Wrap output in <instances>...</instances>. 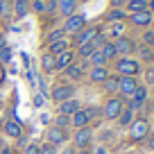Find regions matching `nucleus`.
<instances>
[{
  "label": "nucleus",
  "mask_w": 154,
  "mask_h": 154,
  "mask_svg": "<svg viewBox=\"0 0 154 154\" xmlns=\"http://www.w3.org/2000/svg\"><path fill=\"white\" fill-rule=\"evenodd\" d=\"M116 70L120 77H136L140 70V63L138 59H131V57H120L118 63H116Z\"/></svg>",
  "instance_id": "nucleus-1"
},
{
  "label": "nucleus",
  "mask_w": 154,
  "mask_h": 154,
  "mask_svg": "<svg viewBox=\"0 0 154 154\" xmlns=\"http://www.w3.org/2000/svg\"><path fill=\"white\" fill-rule=\"evenodd\" d=\"M86 27V16L84 14H72V16H68L66 18V23H63V29H66V34L70 32V34H77L79 29H84Z\"/></svg>",
  "instance_id": "nucleus-2"
},
{
  "label": "nucleus",
  "mask_w": 154,
  "mask_h": 154,
  "mask_svg": "<svg viewBox=\"0 0 154 154\" xmlns=\"http://www.w3.org/2000/svg\"><path fill=\"white\" fill-rule=\"evenodd\" d=\"M122 109H125V102H122L118 95H113V97H109L106 104H104V116L109 118V120H116V118L120 116Z\"/></svg>",
  "instance_id": "nucleus-3"
},
{
  "label": "nucleus",
  "mask_w": 154,
  "mask_h": 154,
  "mask_svg": "<svg viewBox=\"0 0 154 154\" xmlns=\"http://www.w3.org/2000/svg\"><path fill=\"white\" fill-rule=\"evenodd\" d=\"M147 134H149V125H147V120H143V118H138V120H134L129 125V138L140 140V138H147Z\"/></svg>",
  "instance_id": "nucleus-4"
},
{
  "label": "nucleus",
  "mask_w": 154,
  "mask_h": 154,
  "mask_svg": "<svg viewBox=\"0 0 154 154\" xmlns=\"http://www.w3.org/2000/svg\"><path fill=\"white\" fill-rule=\"evenodd\" d=\"M72 95H75V86H72V84H57V86L52 88V100L59 102V104L70 100Z\"/></svg>",
  "instance_id": "nucleus-5"
},
{
  "label": "nucleus",
  "mask_w": 154,
  "mask_h": 154,
  "mask_svg": "<svg viewBox=\"0 0 154 154\" xmlns=\"http://www.w3.org/2000/svg\"><path fill=\"white\" fill-rule=\"evenodd\" d=\"M113 45H116V52L120 54V57H129V54L136 50V43L131 41L129 36H118L113 41Z\"/></svg>",
  "instance_id": "nucleus-6"
},
{
  "label": "nucleus",
  "mask_w": 154,
  "mask_h": 154,
  "mask_svg": "<svg viewBox=\"0 0 154 154\" xmlns=\"http://www.w3.org/2000/svg\"><path fill=\"white\" fill-rule=\"evenodd\" d=\"M100 32H102V27H97V25H93V27H84V29H79V32L75 34V43H77V45L91 43V41H93Z\"/></svg>",
  "instance_id": "nucleus-7"
},
{
  "label": "nucleus",
  "mask_w": 154,
  "mask_h": 154,
  "mask_svg": "<svg viewBox=\"0 0 154 154\" xmlns=\"http://www.w3.org/2000/svg\"><path fill=\"white\" fill-rule=\"evenodd\" d=\"M138 86V79L136 77H118V93L120 95H131Z\"/></svg>",
  "instance_id": "nucleus-8"
},
{
  "label": "nucleus",
  "mask_w": 154,
  "mask_h": 154,
  "mask_svg": "<svg viewBox=\"0 0 154 154\" xmlns=\"http://www.w3.org/2000/svg\"><path fill=\"white\" fill-rule=\"evenodd\" d=\"M66 138H68V134H66V129H61V127H50L48 134H45L48 145H59V143H63Z\"/></svg>",
  "instance_id": "nucleus-9"
},
{
  "label": "nucleus",
  "mask_w": 154,
  "mask_h": 154,
  "mask_svg": "<svg viewBox=\"0 0 154 154\" xmlns=\"http://www.w3.org/2000/svg\"><path fill=\"white\" fill-rule=\"evenodd\" d=\"M145 100H147V88L145 86H136V91L131 93V102H129V109H140V106L145 104Z\"/></svg>",
  "instance_id": "nucleus-10"
},
{
  "label": "nucleus",
  "mask_w": 154,
  "mask_h": 154,
  "mask_svg": "<svg viewBox=\"0 0 154 154\" xmlns=\"http://www.w3.org/2000/svg\"><path fill=\"white\" fill-rule=\"evenodd\" d=\"M131 23L136 25V27H147V25H152V14H149L147 9L143 11H134V14H129Z\"/></svg>",
  "instance_id": "nucleus-11"
},
{
  "label": "nucleus",
  "mask_w": 154,
  "mask_h": 154,
  "mask_svg": "<svg viewBox=\"0 0 154 154\" xmlns=\"http://www.w3.org/2000/svg\"><path fill=\"white\" fill-rule=\"evenodd\" d=\"M54 63H57V70L59 68H68L70 63H75V52L72 50H66V52H59V54H54Z\"/></svg>",
  "instance_id": "nucleus-12"
},
{
  "label": "nucleus",
  "mask_w": 154,
  "mask_h": 154,
  "mask_svg": "<svg viewBox=\"0 0 154 154\" xmlns=\"http://www.w3.org/2000/svg\"><path fill=\"white\" fill-rule=\"evenodd\" d=\"M91 138H93V131L88 129V127H82V129H77V134H75V147H86L88 143H91Z\"/></svg>",
  "instance_id": "nucleus-13"
},
{
  "label": "nucleus",
  "mask_w": 154,
  "mask_h": 154,
  "mask_svg": "<svg viewBox=\"0 0 154 154\" xmlns=\"http://www.w3.org/2000/svg\"><path fill=\"white\" fill-rule=\"evenodd\" d=\"M109 77V68L106 66H93L91 72H88V79L95 84H104V79Z\"/></svg>",
  "instance_id": "nucleus-14"
},
{
  "label": "nucleus",
  "mask_w": 154,
  "mask_h": 154,
  "mask_svg": "<svg viewBox=\"0 0 154 154\" xmlns=\"http://www.w3.org/2000/svg\"><path fill=\"white\" fill-rule=\"evenodd\" d=\"M88 120H91V116H88V111H86V109H79V111H75V113L70 116V125H75L77 129L86 127V125H88Z\"/></svg>",
  "instance_id": "nucleus-15"
},
{
  "label": "nucleus",
  "mask_w": 154,
  "mask_h": 154,
  "mask_svg": "<svg viewBox=\"0 0 154 154\" xmlns=\"http://www.w3.org/2000/svg\"><path fill=\"white\" fill-rule=\"evenodd\" d=\"M88 66V61H82V63H70L68 68H63L66 70V77L68 79H79V77L84 75V68Z\"/></svg>",
  "instance_id": "nucleus-16"
},
{
  "label": "nucleus",
  "mask_w": 154,
  "mask_h": 154,
  "mask_svg": "<svg viewBox=\"0 0 154 154\" xmlns=\"http://www.w3.org/2000/svg\"><path fill=\"white\" fill-rule=\"evenodd\" d=\"M82 106H79V102L75 100V97H70V100H66V102H61L59 104V113L61 116H72L75 111H79Z\"/></svg>",
  "instance_id": "nucleus-17"
},
{
  "label": "nucleus",
  "mask_w": 154,
  "mask_h": 154,
  "mask_svg": "<svg viewBox=\"0 0 154 154\" xmlns=\"http://www.w3.org/2000/svg\"><path fill=\"white\" fill-rule=\"evenodd\" d=\"M5 134L11 136V138H20L23 136V127H20L18 120H7L5 122Z\"/></svg>",
  "instance_id": "nucleus-18"
},
{
  "label": "nucleus",
  "mask_w": 154,
  "mask_h": 154,
  "mask_svg": "<svg viewBox=\"0 0 154 154\" xmlns=\"http://www.w3.org/2000/svg\"><path fill=\"white\" fill-rule=\"evenodd\" d=\"M57 5H59V11H61L63 16H72L77 9V0H57Z\"/></svg>",
  "instance_id": "nucleus-19"
},
{
  "label": "nucleus",
  "mask_w": 154,
  "mask_h": 154,
  "mask_svg": "<svg viewBox=\"0 0 154 154\" xmlns=\"http://www.w3.org/2000/svg\"><path fill=\"white\" fill-rule=\"evenodd\" d=\"M66 50H70V41H68V38H61V41L48 43V52L50 54H59V52H66Z\"/></svg>",
  "instance_id": "nucleus-20"
},
{
  "label": "nucleus",
  "mask_w": 154,
  "mask_h": 154,
  "mask_svg": "<svg viewBox=\"0 0 154 154\" xmlns=\"http://www.w3.org/2000/svg\"><path fill=\"white\" fill-rule=\"evenodd\" d=\"M41 70H43V72H54V70H57V63H54V54L45 52L43 57H41Z\"/></svg>",
  "instance_id": "nucleus-21"
},
{
  "label": "nucleus",
  "mask_w": 154,
  "mask_h": 154,
  "mask_svg": "<svg viewBox=\"0 0 154 154\" xmlns=\"http://www.w3.org/2000/svg\"><path fill=\"white\" fill-rule=\"evenodd\" d=\"M125 18H127V11L120 7H111L109 14H106V20H111V23H122Z\"/></svg>",
  "instance_id": "nucleus-22"
},
{
  "label": "nucleus",
  "mask_w": 154,
  "mask_h": 154,
  "mask_svg": "<svg viewBox=\"0 0 154 154\" xmlns=\"http://www.w3.org/2000/svg\"><path fill=\"white\" fill-rule=\"evenodd\" d=\"M116 120L120 122V127H129L131 122L136 120V118H134V109H122V111H120V116H118Z\"/></svg>",
  "instance_id": "nucleus-23"
},
{
  "label": "nucleus",
  "mask_w": 154,
  "mask_h": 154,
  "mask_svg": "<svg viewBox=\"0 0 154 154\" xmlns=\"http://www.w3.org/2000/svg\"><path fill=\"white\" fill-rule=\"evenodd\" d=\"M29 11V0H16L14 2V14L16 18H25Z\"/></svg>",
  "instance_id": "nucleus-24"
},
{
  "label": "nucleus",
  "mask_w": 154,
  "mask_h": 154,
  "mask_svg": "<svg viewBox=\"0 0 154 154\" xmlns=\"http://www.w3.org/2000/svg\"><path fill=\"white\" fill-rule=\"evenodd\" d=\"M127 11L129 14H134V11H143V9H147V0H127Z\"/></svg>",
  "instance_id": "nucleus-25"
},
{
  "label": "nucleus",
  "mask_w": 154,
  "mask_h": 154,
  "mask_svg": "<svg viewBox=\"0 0 154 154\" xmlns=\"http://www.w3.org/2000/svg\"><path fill=\"white\" fill-rule=\"evenodd\" d=\"M100 50H102V54H104V59H106V61H109V59H116V57H118V52H116V45H113V41H104Z\"/></svg>",
  "instance_id": "nucleus-26"
},
{
  "label": "nucleus",
  "mask_w": 154,
  "mask_h": 154,
  "mask_svg": "<svg viewBox=\"0 0 154 154\" xmlns=\"http://www.w3.org/2000/svg\"><path fill=\"white\" fill-rule=\"evenodd\" d=\"M88 66H106V59L104 54H102V50H93V54L88 57Z\"/></svg>",
  "instance_id": "nucleus-27"
},
{
  "label": "nucleus",
  "mask_w": 154,
  "mask_h": 154,
  "mask_svg": "<svg viewBox=\"0 0 154 154\" xmlns=\"http://www.w3.org/2000/svg\"><path fill=\"white\" fill-rule=\"evenodd\" d=\"M93 50H95V48H93V43H84V45H77V54H79L82 59H88V57L93 54Z\"/></svg>",
  "instance_id": "nucleus-28"
},
{
  "label": "nucleus",
  "mask_w": 154,
  "mask_h": 154,
  "mask_svg": "<svg viewBox=\"0 0 154 154\" xmlns=\"http://www.w3.org/2000/svg\"><path fill=\"white\" fill-rule=\"evenodd\" d=\"M61 38H66V29L59 27V29H52V32L48 34V43H54V41H61Z\"/></svg>",
  "instance_id": "nucleus-29"
},
{
  "label": "nucleus",
  "mask_w": 154,
  "mask_h": 154,
  "mask_svg": "<svg viewBox=\"0 0 154 154\" xmlns=\"http://www.w3.org/2000/svg\"><path fill=\"white\" fill-rule=\"evenodd\" d=\"M104 91L118 93V77H106V79H104Z\"/></svg>",
  "instance_id": "nucleus-30"
},
{
  "label": "nucleus",
  "mask_w": 154,
  "mask_h": 154,
  "mask_svg": "<svg viewBox=\"0 0 154 154\" xmlns=\"http://www.w3.org/2000/svg\"><path fill=\"white\" fill-rule=\"evenodd\" d=\"M29 9H34L36 14H45V0H32Z\"/></svg>",
  "instance_id": "nucleus-31"
},
{
  "label": "nucleus",
  "mask_w": 154,
  "mask_h": 154,
  "mask_svg": "<svg viewBox=\"0 0 154 154\" xmlns=\"http://www.w3.org/2000/svg\"><path fill=\"white\" fill-rule=\"evenodd\" d=\"M68 125H70V116H61V113H59V116H57V125H54V127H61V129H66Z\"/></svg>",
  "instance_id": "nucleus-32"
},
{
  "label": "nucleus",
  "mask_w": 154,
  "mask_h": 154,
  "mask_svg": "<svg viewBox=\"0 0 154 154\" xmlns=\"http://www.w3.org/2000/svg\"><path fill=\"white\" fill-rule=\"evenodd\" d=\"M54 11H59L57 0H45V14H54Z\"/></svg>",
  "instance_id": "nucleus-33"
},
{
  "label": "nucleus",
  "mask_w": 154,
  "mask_h": 154,
  "mask_svg": "<svg viewBox=\"0 0 154 154\" xmlns=\"http://www.w3.org/2000/svg\"><path fill=\"white\" fill-rule=\"evenodd\" d=\"M0 61H2V63L11 61V48H7V45H5V48L0 50Z\"/></svg>",
  "instance_id": "nucleus-34"
},
{
  "label": "nucleus",
  "mask_w": 154,
  "mask_h": 154,
  "mask_svg": "<svg viewBox=\"0 0 154 154\" xmlns=\"http://www.w3.org/2000/svg\"><path fill=\"white\" fill-rule=\"evenodd\" d=\"M0 14H2V16H9V14H11L9 0H0Z\"/></svg>",
  "instance_id": "nucleus-35"
},
{
  "label": "nucleus",
  "mask_w": 154,
  "mask_h": 154,
  "mask_svg": "<svg viewBox=\"0 0 154 154\" xmlns=\"http://www.w3.org/2000/svg\"><path fill=\"white\" fill-rule=\"evenodd\" d=\"M111 36H113V38L122 36V23H113V27H111Z\"/></svg>",
  "instance_id": "nucleus-36"
},
{
  "label": "nucleus",
  "mask_w": 154,
  "mask_h": 154,
  "mask_svg": "<svg viewBox=\"0 0 154 154\" xmlns=\"http://www.w3.org/2000/svg\"><path fill=\"white\" fill-rule=\"evenodd\" d=\"M38 154H57V149H54V145H48V143H45L43 147H38Z\"/></svg>",
  "instance_id": "nucleus-37"
},
{
  "label": "nucleus",
  "mask_w": 154,
  "mask_h": 154,
  "mask_svg": "<svg viewBox=\"0 0 154 154\" xmlns=\"http://www.w3.org/2000/svg\"><path fill=\"white\" fill-rule=\"evenodd\" d=\"M145 82H147V84H152V86H154V66H149L147 70H145Z\"/></svg>",
  "instance_id": "nucleus-38"
},
{
  "label": "nucleus",
  "mask_w": 154,
  "mask_h": 154,
  "mask_svg": "<svg viewBox=\"0 0 154 154\" xmlns=\"http://www.w3.org/2000/svg\"><path fill=\"white\" fill-rule=\"evenodd\" d=\"M138 52H140V54H143V57H145V59H152V50H149V48H147V45H140V48H138Z\"/></svg>",
  "instance_id": "nucleus-39"
},
{
  "label": "nucleus",
  "mask_w": 154,
  "mask_h": 154,
  "mask_svg": "<svg viewBox=\"0 0 154 154\" xmlns=\"http://www.w3.org/2000/svg\"><path fill=\"white\" fill-rule=\"evenodd\" d=\"M23 154H38V145H27Z\"/></svg>",
  "instance_id": "nucleus-40"
},
{
  "label": "nucleus",
  "mask_w": 154,
  "mask_h": 154,
  "mask_svg": "<svg viewBox=\"0 0 154 154\" xmlns=\"http://www.w3.org/2000/svg\"><path fill=\"white\" fill-rule=\"evenodd\" d=\"M143 41H145V43H154V32H145L143 34Z\"/></svg>",
  "instance_id": "nucleus-41"
},
{
  "label": "nucleus",
  "mask_w": 154,
  "mask_h": 154,
  "mask_svg": "<svg viewBox=\"0 0 154 154\" xmlns=\"http://www.w3.org/2000/svg\"><path fill=\"white\" fill-rule=\"evenodd\" d=\"M122 5H127V0H111V7H120L122 9Z\"/></svg>",
  "instance_id": "nucleus-42"
},
{
  "label": "nucleus",
  "mask_w": 154,
  "mask_h": 154,
  "mask_svg": "<svg viewBox=\"0 0 154 154\" xmlns=\"http://www.w3.org/2000/svg\"><path fill=\"white\" fill-rule=\"evenodd\" d=\"M34 104H36V106H43V95H36V97H34Z\"/></svg>",
  "instance_id": "nucleus-43"
},
{
  "label": "nucleus",
  "mask_w": 154,
  "mask_h": 154,
  "mask_svg": "<svg viewBox=\"0 0 154 154\" xmlns=\"http://www.w3.org/2000/svg\"><path fill=\"white\" fill-rule=\"evenodd\" d=\"M147 11H149V14H154V0H147Z\"/></svg>",
  "instance_id": "nucleus-44"
},
{
  "label": "nucleus",
  "mask_w": 154,
  "mask_h": 154,
  "mask_svg": "<svg viewBox=\"0 0 154 154\" xmlns=\"http://www.w3.org/2000/svg\"><path fill=\"white\" fill-rule=\"evenodd\" d=\"M2 82H5V68L0 66V84H2Z\"/></svg>",
  "instance_id": "nucleus-45"
},
{
  "label": "nucleus",
  "mask_w": 154,
  "mask_h": 154,
  "mask_svg": "<svg viewBox=\"0 0 154 154\" xmlns=\"http://www.w3.org/2000/svg\"><path fill=\"white\" fill-rule=\"evenodd\" d=\"M5 45H7V43H5V34H0V50L5 48Z\"/></svg>",
  "instance_id": "nucleus-46"
},
{
  "label": "nucleus",
  "mask_w": 154,
  "mask_h": 154,
  "mask_svg": "<svg viewBox=\"0 0 154 154\" xmlns=\"http://www.w3.org/2000/svg\"><path fill=\"white\" fill-rule=\"evenodd\" d=\"M2 154H11V152H9V149H2Z\"/></svg>",
  "instance_id": "nucleus-47"
},
{
  "label": "nucleus",
  "mask_w": 154,
  "mask_h": 154,
  "mask_svg": "<svg viewBox=\"0 0 154 154\" xmlns=\"http://www.w3.org/2000/svg\"><path fill=\"white\" fill-rule=\"evenodd\" d=\"M152 25H154V14H152Z\"/></svg>",
  "instance_id": "nucleus-48"
},
{
  "label": "nucleus",
  "mask_w": 154,
  "mask_h": 154,
  "mask_svg": "<svg viewBox=\"0 0 154 154\" xmlns=\"http://www.w3.org/2000/svg\"><path fill=\"white\" fill-rule=\"evenodd\" d=\"M0 154H2V145H0Z\"/></svg>",
  "instance_id": "nucleus-49"
},
{
  "label": "nucleus",
  "mask_w": 154,
  "mask_h": 154,
  "mask_svg": "<svg viewBox=\"0 0 154 154\" xmlns=\"http://www.w3.org/2000/svg\"><path fill=\"white\" fill-rule=\"evenodd\" d=\"M152 93H154V86H152Z\"/></svg>",
  "instance_id": "nucleus-50"
},
{
  "label": "nucleus",
  "mask_w": 154,
  "mask_h": 154,
  "mask_svg": "<svg viewBox=\"0 0 154 154\" xmlns=\"http://www.w3.org/2000/svg\"><path fill=\"white\" fill-rule=\"evenodd\" d=\"M84 154H86V152H84Z\"/></svg>",
  "instance_id": "nucleus-51"
}]
</instances>
